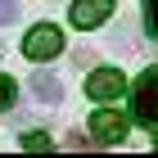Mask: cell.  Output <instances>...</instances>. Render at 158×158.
<instances>
[{
	"mask_svg": "<svg viewBox=\"0 0 158 158\" xmlns=\"http://www.w3.org/2000/svg\"><path fill=\"white\" fill-rule=\"evenodd\" d=\"M90 135H95L99 145H118L122 135H127V118H122L118 109H99L95 118H90Z\"/></svg>",
	"mask_w": 158,
	"mask_h": 158,
	"instance_id": "3",
	"label": "cell"
},
{
	"mask_svg": "<svg viewBox=\"0 0 158 158\" xmlns=\"http://www.w3.org/2000/svg\"><path fill=\"white\" fill-rule=\"evenodd\" d=\"M14 99H18V81L0 73V109H14Z\"/></svg>",
	"mask_w": 158,
	"mask_h": 158,
	"instance_id": "7",
	"label": "cell"
},
{
	"mask_svg": "<svg viewBox=\"0 0 158 158\" xmlns=\"http://www.w3.org/2000/svg\"><path fill=\"white\" fill-rule=\"evenodd\" d=\"M145 27H149V36L158 41V0H145Z\"/></svg>",
	"mask_w": 158,
	"mask_h": 158,
	"instance_id": "8",
	"label": "cell"
},
{
	"mask_svg": "<svg viewBox=\"0 0 158 158\" xmlns=\"http://www.w3.org/2000/svg\"><path fill=\"white\" fill-rule=\"evenodd\" d=\"M23 145H27V149H50V135L32 131V135H23Z\"/></svg>",
	"mask_w": 158,
	"mask_h": 158,
	"instance_id": "10",
	"label": "cell"
},
{
	"mask_svg": "<svg viewBox=\"0 0 158 158\" xmlns=\"http://www.w3.org/2000/svg\"><path fill=\"white\" fill-rule=\"evenodd\" d=\"M32 95H36L41 104H59V99H63V81L54 73H36V77H32Z\"/></svg>",
	"mask_w": 158,
	"mask_h": 158,
	"instance_id": "6",
	"label": "cell"
},
{
	"mask_svg": "<svg viewBox=\"0 0 158 158\" xmlns=\"http://www.w3.org/2000/svg\"><path fill=\"white\" fill-rule=\"evenodd\" d=\"M18 18V0H0V27Z\"/></svg>",
	"mask_w": 158,
	"mask_h": 158,
	"instance_id": "9",
	"label": "cell"
},
{
	"mask_svg": "<svg viewBox=\"0 0 158 158\" xmlns=\"http://www.w3.org/2000/svg\"><path fill=\"white\" fill-rule=\"evenodd\" d=\"M109 14H113V0H73V27H99V23H109Z\"/></svg>",
	"mask_w": 158,
	"mask_h": 158,
	"instance_id": "5",
	"label": "cell"
},
{
	"mask_svg": "<svg viewBox=\"0 0 158 158\" xmlns=\"http://www.w3.org/2000/svg\"><path fill=\"white\" fill-rule=\"evenodd\" d=\"M122 90H127V77H122L118 68H95L90 81H86V95L90 99H118Z\"/></svg>",
	"mask_w": 158,
	"mask_h": 158,
	"instance_id": "4",
	"label": "cell"
},
{
	"mask_svg": "<svg viewBox=\"0 0 158 158\" xmlns=\"http://www.w3.org/2000/svg\"><path fill=\"white\" fill-rule=\"evenodd\" d=\"M59 50H63V32L54 23H36L23 36V54H27V59H54Z\"/></svg>",
	"mask_w": 158,
	"mask_h": 158,
	"instance_id": "2",
	"label": "cell"
},
{
	"mask_svg": "<svg viewBox=\"0 0 158 158\" xmlns=\"http://www.w3.org/2000/svg\"><path fill=\"white\" fill-rule=\"evenodd\" d=\"M131 113L135 122H145V127H158V68L135 77V90H131Z\"/></svg>",
	"mask_w": 158,
	"mask_h": 158,
	"instance_id": "1",
	"label": "cell"
}]
</instances>
